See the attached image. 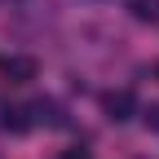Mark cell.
<instances>
[{
	"instance_id": "cell-1",
	"label": "cell",
	"mask_w": 159,
	"mask_h": 159,
	"mask_svg": "<svg viewBox=\"0 0 159 159\" xmlns=\"http://www.w3.org/2000/svg\"><path fill=\"white\" fill-rule=\"evenodd\" d=\"M102 111H106L111 124H124V119H133V115H137V97H133V89H111V93L102 97Z\"/></svg>"
},
{
	"instance_id": "cell-2",
	"label": "cell",
	"mask_w": 159,
	"mask_h": 159,
	"mask_svg": "<svg viewBox=\"0 0 159 159\" xmlns=\"http://www.w3.org/2000/svg\"><path fill=\"white\" fill-rule=\"evenodd\" d=\"M0 75L9 80V84H31L35 80V57H5V62H0Z\"/></svg>"
},
{
	"instance_id": "cell-3",
	"label": "cell",
	"mask_w": 159,
	"mask_h": 159,
	"mask_svg": "<svg viewBox=\"0 0 159 159\" xmlns=\"http://www.w3.org/2000/svg\"><path fill=\"white\" fill-rule=\"evenodd\" d=\"M31 106H0V128L5 133H13V137H22V133H31Z\"/></svg>"
},
{
	"instance_id": "cell-4",
	"label": "cell",
	"mask_w": 159,
	"mask_h": 159,
	"mask_svg": "<svg viewBox=\"0 0 159 159\" xmlns=\"http://www.w3.org/2000/svg\"><path fill=\"white\" fill-rule=\"evenodd\" d=\"M31 115H35V119H44L49 128H62V124H66V115H62V106H57V102H49V97H40V102L31 106Z\"/></svg>"
},
{
	"instance_id": "cell-5",
	"label": "cell",
	"mask_w": 159,
	"mask_h": 159,
	"mask_svg": "<svg viewBox=\"0 0 159 159\" xmlns=\"http://www.w3.org/2000/svg\"><path fill=\"white\" fill-rule=\"evenodd\" d=\"M128 13L137 22H155L159 18V0H128Z\"/></svg>"
},
{
	"instance_id": "cell-6",
	"label": "cell",
	"mask_w": 159,
	"mask_h": 159,
	"mask_svg": "<svg viewBox=\"0 0 159 159\" xmlns=\"http://www.w3.org/2000/svg\"><path fill=\"white\" fill-rule=\"evenodd\" d=\"M142 124H146L150 133H159V102H150V106L142 111Z\"/></svg>"
},
{
	"instance_id": "cell-7",
	"label": "cell",
	"mask_w": 159,
	"mask_h": 159,
	"mask_svg": "<svg viewBox=\"0 0 159 159\" xmlns=\"http://www.w3.org/2000/svg\"><path fill=\"white\" fill-rule=\"evenodd\" d=\"M62 159H93V155H89L84 146H66V150H62Z\"/></svg>"
},
{
	"instance_id": "cell-8",
	"label": "cell",
	"mask_w": 159,
	"mask_h": 159,
	"mask_svg": "<svg viewBox=\"0 0 159 159\" xmlns=\"http://www.w3.org/2000/svg\"><path fill=\"white\" fill-rule=\"evenodd\" d=\"M150 75H155V80H159V62H155V66H150Z\"/></svg>"
}]
</instances>
